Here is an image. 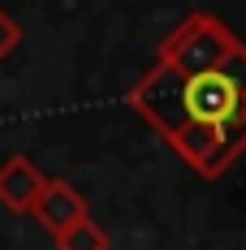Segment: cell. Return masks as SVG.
Instances as JSON below:
<instances>
[{"instance_id":"3957f363","label":"cell","mask_w":246,"mask_h":250,"mask_svg":"<svg viewBox=\"0 0 246 250\" xmlns=\"http://www.w3.org/2000/svg\"><path fill=\"white\" fill-rule=\"evenodd\" d=\"M30 216L48 229V233H61V229L87 220V216H91V207H87V199L78 194L69 181H44V194H39V203H35V211H30Z\"/></svg>"},{"instance_id":"277c9868","label":"cell","mask_w":246,"mask_h":250,"mask_svg":"<svg viewBox=\"0 0 246 250\" xmlns=\"http://www.w3.org/2000/svg\"><path fill=\"white\" fill-rule=\"evenodd\" d=\"M52 242H56V250H108V233L87 216V220H78V225L52 233Z\"/></svg>"},{"instance_id":"7a4b0ae2","label":"cell","mask_w":246,"mask_h":250,"mask_svg":"<svg viewBox=\"0 0 246 250\" xmlns=\"http://www.w3.org/2000/svg\"><path fill=\"white\" fill-rule=\"evenodd\" d=\"M44 181H48V177L35 168L30 155H9V160H0V207H4L9 216H30L35 203H39V194H44Z\"/></svg>"},{"instance_id":"6da1fadb","label":"cell","mask_w":246,"mask_h":250,"mask_svg":"<svg viewBox=\"0 0 246 250\" xmlns=\"http://www.w3.org/2000/svg\"><path fill=\"white\" fill-rule=\"evenodd\" d=\"M130 108L199 177L216 181L246 151V43L216 13H186L134 82Z\"/></svg>"},{"instance_id":"5b68a950","label":"cell","mask_w":246,"mask_h":250,"mask_svg":"<svg viewBox=\"0 0 246 250\" xmlns=\"http://www.w3.org/2000/svg\"><path fill=\"white\" fill-rule=\"evenodd\" d=\"M18 43H22V26L0 9V61H9V56L18 52Z\"/></svg>"}]
</instances>
